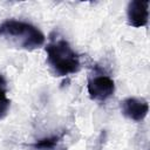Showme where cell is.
I'll return each mask as SVG.
<instances>
[{"mask_svg": "<svg viewBox=\"0 0 150 150\" xmlns=\"http://www.w3.org/2000/svg\"><path fill=\"white\" fill-rule=\"evenodd\" d=\"M0 36L9 41V43L27 50L40 48L45 43V35L35 26L18 21L6 20L0 25Z\"/></svg>", "mask_w": 150, "mask_h": 150, "instance_id": "1", "label": "cell"}, {"mask_svg": "<svg viewBox=\"0 0 150 150\" xmlns=\"http://www.w3.org/2000/svg\"><path fill=\"white\" fill-rule=\"evenodd\" d=\"M47 61L57 76H66L80 69L77 54L64 40H57L46 47Z\"/></svg>", "mask_w": 150, "mask_h": 150, "instance_id": "2", "label": "cell"}, {"mask_svg": "<svg viewBox=\"0 0 150 150\" xmlns=\"http://www.w3.org/2000/svg\"><path fill=\"white\" fill-rule=\"evenodd\" d=\"M115 91L114 81L104 75L96 76L88 82V93L91 100L105 101Z\"/></svg>", "mask_w": 150, "mask_h": 150, "instance_id": "3", "label": "cell"}, {"mask_svg": "<svg viewBox=\"0 0 150 150\" xmlns=\"http://www.w3.org/2000/svg\"><path fill=\"white\" fill-rule=\"evenodd\" d=\"M121 110L125 117L139 122L148 115L149 104L143 98L128 97L121 102Z\"/></svg>", "mask_w": 150, "mask_h": 150, "instance_id": "4", "label": "cell"}, {"mask_svg": "<svg viewBox=\"0 0 150 150\" xmlns=\"http://www.w3.org/2000/svg\"><path fill=\"white\" fill-rule=\"evenodd\" d=\"M128 23L132 27H143L149 19V1L134 0L128 5Z\"/></svg>", "mask_w": 150, "mask_h": 150, "instance_id": "5", "label": "cell"}, {"mask_svg": "<svg viewBox=\"0 0 150 150\" xmlns=\"http://www.w3.org/2000/svg\"><path fill=\"white\" fill-rule=\"evenodd\" d=\"M11 101L7 97V82L2 75H0V120L4 118L9 109Z\"/></svg>", "mask_w": 150, "mask_h": 150, "instance_id": "6", "label": "cell"}, {"mask_svg": "<svg viewBox=\"0 0 150 150\" xmlns=\"http://www.w3.org/2000/svg\"><path fill=\"white\" fill-rule=\"evenodd\" d=\"M59 138H60L59 136H52V137L42 138V139H39L36 143H34L33 146L38 150H50L57 144Z\"/></svg>", "mask_w": 150, "mask_h": 150, "instance_id": "7", "label": "cell"}]
</instances>
